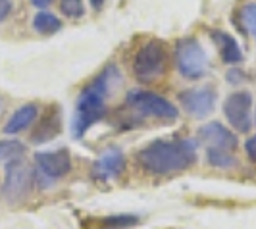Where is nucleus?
I'll list each match as a JSON object with an SVG mask.
<instances>
[{
  "label": "nucleus",
  "instance_id": "obj_1",
  "mask_svg": "<svg viewBox=\"0 0 256 229\" xmlns=\"http://www.w3.org/2000/svg\"><path fill=\"white\" fill-rule=\"evenodd\" d=\"M122 81L124 77L120 68L110 64L79 92L70 124L74 139H83V135L106 116V100L116 89H120Z\"/></svg>",
  "mask_w": 256,
  "mask_h": 229
},
{
  "label": "nucleus",
  "instance_id": "obj_2",
  "mask_svg": "<svg viewBox=\"0 0 256 229\" xmlns=\"http://www.w3.org/2000/svg\"><path fill=\"white\" fill-rule=\"evenodd\" d=\"M137 162L154 176L180 174L196 164V140H152L137 152Z\"/></svg>",
  "mask_w": 256,
  "mask_h": 229
},
{
  "label": "nucleus",
  "instance_id": "obj_3",
  "mask_svg": "<svg viewBox=\"0 0 256 229\" xmlns=\"http://www.w3.org/2000/svg\"><path fill=\"white\" fill-rule=\"evenodd\" d=\"M176 66L185 79H202L208 74V54L200 40L194 37L180 38L176 44Z\"/></svg>",
  "mask_w": 256,
  "mask_h": 229
},
{
  "label": "nucleus",
  "instance_id": "obj_4",
  "mask_svg": "<svg viewBox=\"0 0 256 229\" xmlns=\"http://www.w3.org/2000/svg\"><path fill=\"white\" fill-rule=\"evenodd\" d=\"M33 181H35V174L24 158L8 162L6 170H4V183H2V189H0L2 200L8 204L22 202L31 192Z\"/></svg>",
  "mask_w": 256,
  "mask_h": 229
},
{
  "label": "nucleus",
  "instance_id": "obj_5",
  "mask_svg": "<svg viewBox=\"0 0 256 229\" xmlns=\"http://www.w3.org/2000/svg\"><path fill=\"white\" fill-rule=\"evenodd\" d=\"M166 44L158 38H150L142 44L139 50L135 52V58H133V72L135 77L142 81V83H148L154 81L156 77H160L166 70Z\"/></svg>",
  "mask_w": 256,
  "mask_h": 229
},
{
  "label": "nucleus",
  "instance_id": "obj_6",
  "mask_svg": "<svg viewBox=\"0 0 256 229\" xmlns=\"http://www.w3.org/2000/svg\"><path fill=\"white\" fill-rule=\"evenodd\" d=\"M72 170V156L66 148L58 150H38L35 152V181L40 189L50 187L60 178H64Z\"/></svg>",
  "mask_w": 256,
  "mask_h": 229
},
{
  "label": "nucleus",
  "instance_id": "obj_7",
  "mask_svg": "<svg viewBox=\"0 0 256 229\" xmlns=\"http://www.w3.org/2000/svg\"><path fill=\"white\" fill-rule=\"evenodd\" d=\"M126 102L131 110H135L137 114L150 116V118H160V120H168V122H176L180 118L178 108L172 102L156 94L152 90H142L133 89L128 92Z\"/></svg>",
  "mask_w": 256,
  "mask_h": 229
},
{
  "label": "nucleus",
  "instance_id": "obj_8",
  "mask_svg": "<svg viewBox=\"0 0 256 229\" xmlns=\"http://www.w3.org/2000/svg\"><path fill=\"white\" fill-rule=\"evenodd\" d=\"M224 114L230 126L239 133L252 129V94L248 90H235L224 102Z\"/></svg>",
  "mask_w": 256,
  "mask_h": 229
},
{
  "label": "nucleus",
  "instance_id": "obj_9",
  "mask_svg": "<svg viewBox=\"0 0 256 229\" xmlns=\"http://www.w3.org/2000/svg\"><path fill=\"white\" fill-rule=\"evenodd\" d=\"M178 100H180L181 108L191 118L202 120L212 114V110L216 108L218 94L212 87H191V89L181 90L178 94Z\"/></svg>",
  "mask_w": 256,
  "mask_h": 229
},
{
  "label": "nucleus",
  "instance_id": "obj_10",
  "mask_svg": "<svg viewBox=\"0 0 256 229\" xmlns=\"http://www.w3.org/2000/svg\"><path fill=\"white\" fill-rule=\"evenodd\" d=\"M198 140L206 148H222L228 152H235L239 146L237 135L220 122H210L198 129Z\"/></svg>",
  "mask_w": 256,
  "mask_h": 229
},
{
  "label": "nucleus",
  "instance_id": "obj_11",
  "mask_svg": "<svg viewBox=\"0 0 256 229\" xmlns=\"http://www.w3.org/2000/svg\"><path fill=\"white\" fill-rule=\"evenodd\" d=\"M62 129V114L60 108L56 104H50L44 114L40 116V120L37 122L35 129L31 131V142L33 144H44L52 140Z\"/></svg>",
  "mask_w": 256,
  "mask_h": 229
},
{
  "label": "nucleus",
  "instance_id": "obj_12",
  "mask_svg": "<svg viewBox=\"0 0 256 229\" xmlns=\"http://www.w3.org/2000/svg\"><path fill=\"white\" fill-rule=\"evenodd\" d=\"M126 170V156L120 148H108L106 152L94 160L92 164V178L98 181L120 178Z\"/></svg>",
  "mask_w": 256,
  "mask_h": 229
},
{
  "label": "nucleus",
  "instance_id": "obj_13",
  "mask_svg": "<svg viewBox=\"0 0 256 229\" xmlns=\"http://www.w3.org/2000/svg\"><path fill=\"white\" fill-rule=\"evenodd\" d=\"M37 118H38L37 104H24V106H20V108L10 116V120H8L6 126H4V133H6V135H18V133L26 131L27 128H31Z\"/></svg>",
  "mask_w": 256,
  "mask_h": 229
},
{
  "label": "nucleus",
  "instance_id": "obj_14",
  "mask_svg": "<svg viewBox=\"0 0 256 229\" xmlns=\"http://www.w3.org/2000/svg\"><path fill=\"white\" fill-rule=\"evenodd\" d=\"M212 37L218 44L220 56L226 64L235 66L239 62H243V50L237 42V38H233V35L226 33V31H212Z\"/></svg>",
  "mask_w": 256,
  "mask_h": 229
},
{
  "label": "nucleus",
  "instance_id": "obj_15",
  "mask_svg": "<svg viewBox=\"0 0 256 229\" xmlns=\"http://www.w3.org/2000/svg\"><path fill=\"white\" fill-rule=\"evenodd\" d=\"M33 29L37 31L38 35H54L56 31L62 29V22L54 16V14L46 12V10H38L33 18Z\"/></svg>",
  "mask_w": 256,
  "mask_h": 229
},
{
  "label": "nucleus",
  "instance_id": "obj_16",
  "mask_svg": "<svg viewBox=\"0 0 256 229\" xmlns=\"http://www.w3.org/2000/svg\"><path fill=\"white\" fill-rule=\"evenodd\" d=\"M139 224L137 214H114L98 220V229H129Z\"/></svg>",
  "mask_w": 256,
  "mask_h": 229
},
{
  "label": "nucleus",
  "instance_id": "obj_17",
  "mask_svg": "<svg viewBox=\"0 0 256 229\" xmlns=\"http://www.w3.org/2000/svg\"><path fill=\"white\" fill-rule=\"evenodd\" d=\"M24 154H26V144L22 140H16V139L0 140V162L2 164H8V162H14L18 158H24Z\"/></svg>",
  "mask_w": 256,
  "mask_h": 229
},
{
  "label": "nucleus",
  "instance_id": "obj_18",
  "mask_svg": "<svg viewBox=\"0 0 256 229\" xmlns=\"http://www.w3.org/2000/svg\"><path fill=\"white\" fill-rule=\"evenodd\" d=\"M206 160L212 168H220V170H231L237 166L233 152L222 150V148H206Z\"/></svg>",
  "mask_w": 256,
  "mask_h": 229
},
{
  "label": "nucleus",
  "instance_id": "obj_19",
  "mask_svg": "<svg viewBox=\"0 0 256 229\" xmlns=\"http://www.w3.org/2000/svg\"><path fill=\"white\" fill-rule=\"evenodd\" d=\"M241 26L250 37L256 38V2H248L241 8Z\"/></svg>",
  "mask_w": 256,
  "mask_h": 229
},
{
  "label": "nucleus",
  "instance_id": "obj_20",
  "mask_svg": "<svg viewBox=\"0 0 256 229\" xmlns=\"http://www.w3.org/2000/svg\"><path fill=\"white\" fill-rule=\"evenodd\" d=\"M60 12L70 20H79L85 16V2L83 0H60Z\"/></svg>",
  "mask_w": 256,
  "mask_h": 229
},
{
  "label": "nucleus",
  "instance_id": "obj_21",
  "mask_svg": "<svg viewBox=\"0 0 256 229\" xmlns=\"http://www.w3.org/2000/svg\"><path fill=\"white\" fill-rule=\"evenodd\" d=\"M244 150H246V154H248V158H250L252 162H256V135H250V137L246 139V142H244Z\"/></svg>",
  "mask_w": 256,
  "mask_h": 229
},
{
  "label": "nucleus",
  "instance_id": "obj_22",
  "mask_svg": "<svg viewBox=\"0 0 256 229\" xmlns=\"http://www.w3.org/2000/svg\"><path fill=\"white\" fill-rule=\"evenodd\" d=\"M12 8H14L12 0H0V24L12 14Z\"/></svg>",
  "mask_w": 256,
  "mask_h": 229
},
{
  "label": "nucleus",
  "instance_id": "obj_23",
  "mask_svg": "<svg viewBox=\"0 0 256 229\" xmlns=\"http://www.w3.org/2000/svg\"><path fill=\"white\" fill-rule=\"evenodd\" d=\"M31 4L38 10H46V8L52 6V0H31Z\"/></svg>",
  "mask_w": 256,
  "mask_h": 229
},
{
  "label": "nucleus",
  "instance_id": "obj_24",
  "mask_svg": "<svg viewBox=\"0 0 256 229\" xmlns=\"http://www.w3.org/2000/svg\"><path fill=\"white\" fill-rule=\"evenodd\" d=\"M241 77H243L241 76V70H231L230 74H228V79H230L231 83H237Z\"/></svg>",
  "mask_w": 256,
  "mask_h": 229
},
{
  "label": "nucleus",
  "instance_id": "obj_25",
  "mask_svg": "<svg viewBox=\"0 0 256 229\" xmlns=\"http://www.w3.org/2000/svg\"><path fill=\"white\" fill-rule=\"evenodd\" d=\"M89 2H90V6L96 10V12H98V10L104 6V0H89Z\"/></svg>",
  "mask_w": 256,
  "mask_h": 229
},
{
  "label": "nucleus",
  "instance_id": "obj_26",
  "mask_svg": "<svg viewBox=\"0 0 256 229\" xmlns=\"http://www.w3.org/2000/svg\"><path fill=\"white\" fill-rule=\"evenodd\" d=\"M2 112H4V102H2V98H0V116H2Z\"/></svg>",
  "mask_w": 256,
  "mask_h": 229
},
{
  "label": "nucleus",
  "instance_id": "obj_27",
  "mask_svg": "<svg viewBox=\"0 0 256 229\" xmlns=\"http://www.w3.org/2000/svg\"><path fill=\"white\" fill-rule=\"evenodd\" d=\"M252 122L256 124V112H254V116H252Z\"/></svg>",
  "mask_w": 256,
  "mask_h": 229
}]
</instances>
